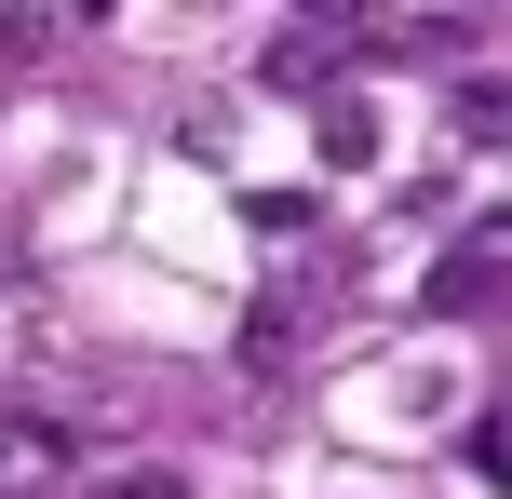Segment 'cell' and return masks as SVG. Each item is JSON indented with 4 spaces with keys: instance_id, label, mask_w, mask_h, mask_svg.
Segmentation results:
<instances>
[{
    "instance_id": "52a82bcc",
    "label": "cell",
    "mask_w": 512,
    "mask_h": 499,
    "mask_svg": "<svg viewBox=\"0 0 512 499\" xmlns=\"http://www.w3.org/2000/svg\"><path fill=\"white\" fill-rule=\"evenodd\" d=\"M95 499H189V486L162 473V459H135V473H95Z\"/></svg>"
},
{
    "instance_id": "277c9868",
    "label": "cell",
    "mask_w": 512,
    "mask_h": 499,
    "mask_svg": "<svg viewBox=\"0 0 512 499\" xmlns=\"http://www.w3.org/2000/svg\"><path fill=\"white\" fill-rule=\"evenodd\" d=\"M324 162H351V176L378 162V108H364V95H337V108H324Z\"/></svg>"
},
{
    "instance_id": "7a4b0ae2",
    "label": "cell",
    "mask_w": 512,
    "mask_h": 499,
    "mask_svg": "<svg viewBox=\"0 0 512 499\" xmlns=\"http://www.w3.org/2000/svg\"><path fill=\"white\" fill-rule=\"evenodd\" d=\"M297 351H310V297H256L243 311V365L270 378V365H297Z\"/></svg>"
},
{
    "instance_id": "3957f363",
    "label": "cell",
    "mask_w": 512,
    "mask_h": 499,
    "mask_svg": "<svg viewBox=\"0 0 512 499\" xmlns=\"http://www.w3.org/2000/svg\"><path fill=\"white\" fill-rule=\"evenodd\" d=\"M68 432H54V419H0V486H54V473H68Z\"/></svg>"
},
{
    "instance_id": "5b68a950",
    "label": "cell",
    "mask_w": 512,
    "mask_h": 499,
    "mask_svg": "<svg viewBox=\"0 0 512 499\" xmlns=\"http://www.w3.org/2000/svg\"><path fill=\"white\" fill-rule=\"evenodd\" d=\"M243 216H256V230H270V243H297V230H310V189H256Z\"/></svg>"
},
{
    "instance_id": "6da1fadb",
    "label": "cell",
    "mask_w": 512,
    "mask_h": 499,
    "mask_svg": "<svg viewBox=\"0 0 512 499\" xmlns=\"http://www.w3.org/2000/svg\"><path fill=\"white\" fill-rule=\"evenodd\" d=\"M486 297H499V216L459 243V257L432 270V324H486Z\"/></svg>"
},
{
    "instance_id": "8992f818",
    "label": "cell",
    "mask_w": 512,
    "mask_h": 499,
    "mask_svg": "<svg viewBox=\"0 0 512 499\" xmlns=\"http://www.w3.org/2000/svg\"><path fill=\"white\" fill-rule=\"evenodd\" d=\"M270 81H297V95H324V81H337V54H324V41H283V54H270Z\"/></svg>"
}]
</instances>
